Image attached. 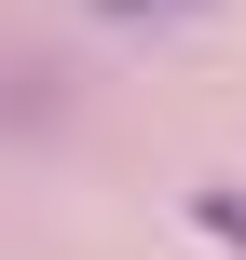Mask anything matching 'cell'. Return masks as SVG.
I'll use <instances>...</instances> for the list:
<instances>
[{"label": "cell", "mask_w": 246, "mask_h": 260, "mask_svg": "<svg viewBox=\"0 0 246 260\" xmlns=\"http://www.w3.org/2000/svg\"><path fill=\"white\" fill-rule=\"evenodd\" d=\"M192 219H205V233H219V247L246 260V192H233V178H219V192H192Z\"/></svg>", "instance_id": "1"}, {"label": "cell", "mask_w": 246, "mask_h": 260, "mask_svg": "<svg viewBox=\"0 0 246 260\" xmlns=\"http://www.w3.org/2000/svg\"><path fill=\"white\" fill-rule=\"evenodd\" d=\"M96 14H192V0H96Z\"/></svg>", "instance_id": "2"}]
</instances>
